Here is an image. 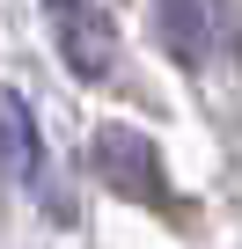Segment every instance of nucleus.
Masks as SVG:
<instances>
[{
  "label": "nucleus",
  "mask_w": 242,
  "mask_h": 249,
  "mask_svg": "<svg viewBox=\"0 0 242 249\" xmlns=\"http://www.w3.org/2000/svg\"><path fill=\"white\" fill-rule=\"evenodd\" d=\"M0 169L30 191L44 183V132H37L30 95H15V88H0Z\"/></svg>",
  "instance_id": "7ed1b4c3"
},
{
  "label": "nucleus",
  "mask_w": 242,
  "mask_h": 249,
  "mask_svg": "<svg viewBox=\"0 0 242 249\" xmlns=\"http://www.w3.org/2000/svg\"><path fill=\"white\" fill-rule=\"evenodd\" d=\"M95 176L132 198V205H169V176H162V154L147 132H132V124H95V147H88Z\"/></svg>",
  "instance_id": "f257e3e1"
},
{
  "label": "nucleus",
  "mask_w": 242,
  "mask_h": 249,
  "mask_svg": "<svg viewBox=\"0 0 242 249\" xmlns=\"http://www.w3.org/2000/svg\"><path fill=\"white\" fill-rule=\"evenodd\" d=\"M52 8H66V0H52Z\"/></svg>",
  "instance_id": "39448f33"
},
{
  "label": "nucleus",
  "mask_w": 242,
  "mask_h": 249,
  "mask_svg": "<svg viewBox=\"0 0 242 249\" xmlns=\"http://www.w3.org/2000/svg\"><path fill=\"white\" fill-rule=\"evenodd\" d=\"M154 30H162L169 59L198 66V52H205V0H154Z\"/></svg>",
  "instance_id": "20e7f679"
},
{
  "label": "nucleus",
  "mask_w": 242,
  "mask_h": 249,
  "mask_svg": "<svg viewBox=\"0 0 242 249\" xmlns=\"http://www.w3.org/2000/svg\"><path fill=\"white\" fill-rule=\"evenodd\" d=\"M52 15H59V52H66V66H74L81 81H103V73L117 66V30H110V15L88 8V0H66V8H52Z\"/></svg>",
  "instance_id": "f03ea898"
}]
</instances>
